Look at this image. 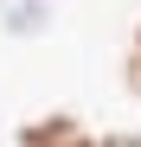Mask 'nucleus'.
Masks as SVG:
<instances>
[{"label": "nucleus", "mask_w": 141, "mask_h": 147, "mask_svg": "<svg viewBox=\"0 0 141 147\" xmlns=\"http://www.w3.org/2000/svg\"><path fill=\"white\" fill-rule=\"evenodd\" d=\"M122 90L128 102H141V51H122Z\"/></svg>", "instance_id": "nucleus-3"}, {"label": "nucleus", "mask_w": 141, "mask_h": 147, "mask_svg": "<svg viewBox=\"0 0 141 147\" xmlns=\"http://www.w3.org/2000/svg\"><path fill=\"white\" fill-rule=\"evenodd\" d=\"M13 147H103V134L70 109H45V115H26L13 128Z\"/></svg>", "instance_id": "nucleus-1"}, {"label": "nucleus", "mask_w": 141, "mask_h": 147, "mask_svg": "<svg viewBox=\"0 0 141 147\" xmlns=\"http://www.w3.org/2000/svg\"><path fill=\"white\" fill-rule=\"evenodd\" d=\"M0 19H7V32L32 38V32L52 26V7H45V0H0Z\"/></svg>", "instance_id": "nucleus-2"}, {"label": "nucleus", "mask_w": 141, "mask_h": 147, "mask_svg": "<svg viewBox=\"0 0 141 147\" xmlns=\"http://www.w3.org/2000/svg\"><path fill=\"white\" fill-rule=\"evenodd\" d=\"M103 147H141V128H103Z\"/></svg>", "instance_id": "nucleus-4"}, {"label": "nucleus", "mask_w": 141, "mask_h": 147, "mask_svg": "<svg viewBox=\"0 0 141 147\" xmlns=\"http://www.w3.org/2000/svg\"><path fill=\"white\" fill-rule=\"evenodd\" d=\"M128 51H141V19H135V32H128Z\"/></svg>", "instance_id": "nucleus-5"}]
</instances>
